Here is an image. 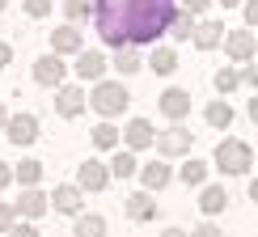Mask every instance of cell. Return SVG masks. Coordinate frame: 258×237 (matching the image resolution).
<instances>
[{
  "mask_svg": "<svg viewBox=\"0 0 258 237\" xmlns=\"http://www.w3.org/2000/svg\"><path fill=\"white\" fill-rule=\"evenodd\" d=\"M178 0H93V26L110 47H140L169 34Z\"/></svg>",
  "mask_w": 258,
  "mask_h": 237,
  "instance_id": "1",
  "label": "cell"
},
{
  "mask_svg": "<svg viewBox=\"0 0 258 237\" xmlns=\"http://www.w3.org/2000/svg\"><path fill=\"white\" fill-rule=\"evenodd\" d=\"M127 102H132V93H127L119 81H98V85H93V93H89V106H93L102 118L123 114V110H127Z\"/></svg>",
  "mask_w": 258,
  "mask_h": 237,
  "instance_id": "2",
  "label": "cell"
},
{
  "mask_svg": "<svg viewBox=\"0 0 258 237\" xmlns=\"http://www.w3.org/2000/svg\"><path fill=\"white\" fill-rule=\"evenodd\" d=\"M216 165L224 169V174H250V165H254V148L245 144V140H220L216 144Z\"/></svg>",
  "mask_w": 258,
  "mask_h": 237,
  "instance_id": "3",
  "label": "cell"
},
{
  "mask_svg": "<svg viewBox=\"0 0 258 237\" xmlns=\"http://www.w3.org/2000/svg\"><path fill=\"white\" fill-rule=\"evenodd\" d=\"M190 140L195 136H190L182 123H174L169 132H157V153L161 157H182V153H190Z\"/></svg>",
  "mask_w": 258,
  "mask_h": 237,
  "instance_id": "4",
  "label": "cell"
},
{
  "mask_svg": "<svg viewBox=\"0 0 258 237\" xmlns=\"http://www.w3.org/2000/svg\"><path fill=\"white\" fill-rule=\"evenodd\" d=\"M5 136H9V144H17V148L34 144V140H38V118L34 114H13L5 123Z\"/></svg>",
  "mask_w": 258,
  "mask_h": 237,
  "instance_id": "5",
  "label": "cell"
},
{
  "mask_svg": "<svg viewBox=\"0 0 258 237\" xmlns=\"http://www.w3.org/2000/svg\"><path fill=\"white\" fill-rule=\"evenodd\" d=\"M224 51H229V60L245 64L250 55H258V38L250 30H224Z\"/></svg>",
  "mask_w": 258,
  "mask_h": 237,
  "instance_id": "6",
  "label": "cell"
},
{
  "mask_svg": "<svg viewBox=\"0 0 258 237\" xmlns=\"http://www.w3.org/2000/svg\"><path fill=\"white\" fill-rule=\"evenodd\" d=\"M63 77H68V68H63V55H55V51H51V55H42V60H34V81L38 85H63Z\"/></svg>",
  "mask_w": 258,
  "mask_h": 237,
  "instance_id": "7",
  "label": "cell"
},
{
  "mask_svg": "<svg viewBox=\"0 0 258 237\" xmlns=\"http://www.w3.org/2000/svg\"><path fill=\"white\" fill-rule=\"evenodd\" d=\"M106 182H110V169H106L102 161H85L77 169V187L81 191H106Z\"/></svg>",
  "mask_w": 258,
  "mask_h": 237,
  "instance_id": "8",
  "label": "cell"
},
{
  "mask_svg": "<svg viewBox=\"0 0 258 237\" xmlns=\"http://www.w3.org/2000/svg\"><path fill=\"white\" fill-rule=\"evenodd\" d=\"M161 114L174 118V123H182V118L190 114V93L186 89H165L161 93Z\"/></svg>",
  "mask_w": 258,
  "mask_h": 237,
  "instance_id": "9",
  "label": "cell"
},
{
  "mask_svg": "<svg viewBox=\"0 0 258 237\" xmlns=\"http://www.w3.org/2000/svg\"><path fill=\"white\" fill-rule=\"evenodd\" d=\"M55 110L63 118H77L85 110V89H81V85H63V89L55 93Z\"/></svg>",
  "mask_w": 258,
  "mask_h": 237,
  "instance_id": "10",
  "label": "cell"
},
{
  "mask_svg": "<svg viewBox=\"0 0 258 237\" xmlns=\"http://www.w3.org/2000/svg\"><path fill=\"white\" fill-rule=\"evenodd\" d=\"M51 51H55V55H81L85 42L77 34V26H59L55 34H51Z\"/></svg>",
  "mask_w": 258,
  "mask_h": 237,
  "instance_id": "11",
  "label": "cell"
},
{
  "mask_svg": "<svg viewBox=\"0 0 258 237\" xmlns=\"http://www.w3.org/2000/svg\"><path fill=\"white\" fill-rule=\"evenodd\" d=\"M123 208H127V216H132L136 224H148V220L157 216V203H153V195H148V191H136V195H127Z\"/></svg>",
  "mask_w": 258,
  "mask_h": 237,
  "instance_id": "12",
  "label": "cell"
},
{
  "mask_svg": "<svg viewBox=\"0 0 258 237\" xmlns=\"http://www.w3.org/2000/svg\"><path fill=\"white\" fill-rule=\"evenodd\" d=\"M123 140H127V148H148V144H157V132H153V123L148 118H132L127 123V132H123Z\"/></svg>",
  "mask_w": 258,
  "mask_h": 237,
  "instance_id": "13",
  "label": "cell"
},
{
  "mask_svg": "<svg viewBox=\"0 0 258 237\" xmlns=\"http://www.w3.org/2000/svg\"><path fill=\"white\" fill-rule=\"evenodd\" d=\"M72 72H77L81 81H102L106 55H102V51H81V55H77V68H72Z\"/></svg>",
  "mask_w": 258,
  "mask_h": 237,
  "instance_id": "14",
  "label": "cell"
},
{
  "mask_svg": "<svg viewBox=\"0 0 258 237\" xmlns=\"http://www.w3.org/2000/svg\"><path fill=\"white\" fill-rule=\"evenodd\" d=\"M190 38H195L199 51H212V47H220V42H224V26H220V21H199Z\"/></svg>",
  "mask_w": 258,
  "mask_h": 237,
  "instance_id": "15",
  "label": "cell"
},
{
  "mask_svg": "<svg viewBox=\"0 0 258 237\" xmlns=\"http://www.w3.org/2000/svg\"><path fill=\"white\" fill-rule=\"evenodd\" d=\"M51 203H55V212H68V216H77L81 203H85V191H81V187H55Z\"/></svg>",
  "mask_w": 258,
  "mask_h": 237,
  "instance_id": "16",
  "label": "cell"
},
{
  "mask_svg": "<svg viewBox=\"0 0 258 237\" xmlns=\"http://www.w3.org/2000/svg\"><path fill=\"white\" fill-rule=\"evenodd\" d=\"M169 165L165 161H148L144 169H140V182H144V191H161V187H169Z\"/></svg>",
  "mask_w": 258,
  "mask_h": 237,
  "instance_id": "17",
  "label": "cell"
},
{
  "mask_svg": "<svg viewBox=\"0 0 258 237\" xmlns=\"http://www.w3.org/2000/svg\"><path fill=\"white\" fill-rule=\"evenodd\" d=\"M47 203H51V199H47V195H42V191H34V187H30V191H26V195H21V199L13 203V208L21 212V216H30V220H38V216H42V212H47Z\"/></svg>",
  "mask_w": 258,
  "mask_h": 237,
  "instance_id": "18",
  "label": "cell"
},
{
  "mask_svg": "<svg viewBox=\"0 0 258 237\" xmlns=\"http://www.w3.org/2000/svg\"><path fill=\"white\" fill-rule=\"evenodd\" d=\"M199 208H203V216H220V212L229 208V195H224V187H203Z\"/></svg>",
  "mask_w": 258,
  "mask_h": 237,
  "instance_id": "19",
  "label": "cell"
},
{
  "mask_svg": "<svg viewBox=\"0 0 258 237\" xmlns=\"http://www.w3.org/2000/svg\"><path fill=\"white\" fill-rule=\"evenodd\" d=\"M190 34H195V13H186V9H178V13H174V21H169V38L186 42Z\"/></svg>",
  "mask_w": 258,
  "mask_h": 237,
  "instance_id": "20",
  "label": "cell"
},
{
  "mask_svg": "<svg viewBox=\"0 0 258 237\" xmlns=\"http://www.w3.org/2000/svg\"><path fill=\"white\" fill-rule=\"evenodd\" d=\"M148 68H153L157 77H169V72H178V55H174V47H157Z\"/></svg>",
  "mask_w": 258,
  "mask_h": 237,
  "instance_id": "21",
  "label": "cell"
},
{
  "mask_svg": "<svg viewBox=\"0 0 258 237\" xmlns=\"http://www.w3.org/2000/svg\"><path fill=\"white\" fill-rule=\"evenodd\" d=\"M106 169H110V178H132L136 174V157H132V148H119V153H114V161H110V165H106Z\"/></svg>",
  "mask_w": 258,
  "mask_h": 237,
  "instance_id": "22",
  "label": "cell"
},
{
  "mask_svg": "<svg viewBox=\"0 0 258 237\" xmlns=\"http://www.w3.org/2000/svg\"><path fill=\"white\" fill-rule=\"evenodd\" d=\"M178 182H186V187H203V182H208V165H203V161H195V157H190L186 165L178 169Z\"/></svg>",
  "mask_w": 258,
  "mask_h": 237,
  "instance_id": "23",
  "label": "cell"
},
{
  "mask_svg": "<svg viewBox=\"0 0 258 237\" xmlns=\"http://www.w3.org/2000/svg\"><path fill=\"white\" fill-rule=\"evenodd\" d=\"M114 68H119L123 77L140 72V55H136V47H114Z\"/></svg>",
  "mask_w": 258,
  "mask_h": 237,
  "instance_id": "24",
  "label": "cell"
},
{
  "mask_svg": "<svg viewBox=\"0 0 258 237\" xmlns=\"http://www.w3.org/2000/svg\"><path fill=\"white\" fill-rule=\"evenodd\" d=\"M13 178L21 182V187H34V182L42 178V161H21V165H13Z\"/></svg>",
  "mask_w": 258,
  "mask_h": 237,
  "instance_id": "25",
  "label": "cell"
},
{
  "mask_svg": "<svg viewBox=\"0 0 258 237\" xmlns=\"http://www.w3.org/2000/svg\"><path fill=\"white\" fill-rule=\"evenodd\" d=\"M119 127H114V123H98V127H93V144H98V148H114V144H119Z\"/></svg>",
  "mask_w": 258,
  "mask_h": 237,
  "instance_id": "26",
  "label": "cell"
},
{
  "mask_svg": "<svg viewBox=\"0 0 258 237\" xmlns=\"http://www.w3.org/2000/svg\"><path fill=\"white\" fill-rule=\"evenodd\" d=\"M77 237H106V220L102 216H81L77 220Z\"/></svg>",
  "mask_w": 258,
  "mask_h": 237,
  "instance_id": "27",
  "label": "cell"
},
{
  "mask_svg": "<svg viewBox=\"0 0 258 237\" xmlns=\"http://www.w3.org/2000/svg\"><path fill=\"white\" fill-rule=\"evenodd\" d=\"M208 123H212V127H229V123H233V106H229V102H212V106H208Z\"/></svg>",
  "mask_w": 258,
  "mask_h": 237,
  "instance_id": "28",
  "label": "cell"
},
{
  "mask_svg": "<svg viewBox=\"0 0 258 237\" xmlns=\"http://www.w3.org/2000/svg\"><path fill=\"white\" fill-rule=\"evenodd\" d=\"M63 13H68V21H85L93 13V0H63Z\"/></svg>",
  "mask_w": 258,
  "mask_h": 237,
  "instance_id": "29",
  "label": "cell"
},
{
  "mask_svg": "<svg viewBox=\"0 0 258 237\" xmlns=\"http://www.w3.org/2000/svg\"><path fill=\"white\" fill-rule=\"evenodd\" d=\"M237 85H241V72H233V68H220V72H216V89H220V93H233Z\"/></svg>",
  "mask_w": 258,
  "mask_h": 237,
  "instance_id": "30",
  "label": "cell"
},
{
  "mask_svg": "<svg viewBox=\"0 0 258 237\" xmlns=\"http://www.w3.org/2000/svg\"><path fill=\"white\" fill-rule=\"evenodd\" d=\"M13 216H17V208H13V203H0V233H9V229H13Z\"/></svg>",
  "mask_w": 258,
  "mask_h": 237,
  "instance_id": "31",
  "label": "cell"
},
{
  "mask_svg": "<svg viewBox=\"0 0 258 237\" xmlns=\"http://www.w3.org/2000/svg\"><path fill=\"white\" fill-rule=\"evenodd\" d=\"M26 13L30 17H47L51 13V0H26Z\"/></svg>",
  "mask_w": 258,
  "mask_h": 237,
  "instance_id": "32",
  "label": "cell"
},
{
  "mask_svg": "<svg viewBox=\"0 0 258 237\" xmlns=\"http://www.w3.org/2000/svg\"><path fill=\"white\" fill-rule=\"evenodd\" d=\"M190 237H224V233H220V224H212V220H203V224H199V229L190 233Z\"/></svg>",
  "mask_w": 258,
  "mask_h": 237,
  "instance_id": "33",
  "label": "cell"
},
{
  "mask_svg": "<svg viewBox=\"0 0 258 237\" xmlns=\"http://www.w3.org/2000/svg\"><path fill=\"white\" fill-rule=\"evenodd\" d=\"M208 5H212V0H182V9H186V13H195V17L208 13Z\"/></svg>",
  "mask_w": 258,
  "mask_h": 237,
  "instance_id": "34",
  "label": "cell"
},
{
  "mask_svg": "<svg viewBox=\"0 0 258 237\" xmlns=\"http://www.w3.org/2000/svg\"><path fill=\"white\" fill-rule=\"evenodd\" d=\"M9 237H38V229H30V224H13Z\"/></svg>",
  "mask_w": 258,
  "mask_h": 237,
  "instance_id": "35",
  "label": "cell"
},
{
  "mask_svg": "<svg viewBox=\"0 0 258 237\" xmlns=\"http://www.w3.org/2000/svg\"><path fill=\"white\" fill-rule=\"evenodd\" d=\"M245 26H258V0H250V5H245Z\"/></svg>",
  "mask_w": 258,
  "mask_h": 237,
  "instance_id": "36",
  "label": "cell"
},
{
  "mask_svg": "<svg viewBox=\"0 0 258 237\" xmlns=\"http://www.w3.org/2000/svg\"><path fill=\"white\" fill-rule=\"evenodd\" d=\"M9 182H13V165H5V161H0V187H9Z\"/></svg>",
  "mask_w": 258,
  "mask_h": 237,
  "instance_id": "37",
  "label": "cell"
},
{
  "mask_svg": "<svg viewBox=\"0 0 258 237\" xmlns=\"http://www.w3.org/2000/svg\"><path fill=\"white\" fill-rule=\"evenodd\" d=\"M9 60H13V47H9V42H0V68H9Z\"/></svg>",
  "mask_w": 258,
  "mask_h": 237,
  "instance_id": "38",
  "label": "cell"
},
{
  "mask_svg": "<svg viewBox=\"0 0 258 237\" xmlns=\"http://www.w3.org/2000/svg\"><path fill=\"white\" fill-rule=\"evenodd\" d=\"M241 81H245V85H258V68H245V72H241Z\"/></svg>",
  "mask_w": 258,
  "mask_h": 237,
  "instance_id": "39",
  "label": "cell"
},
{
  "mask_svg": "<svg viewBox=\"0 0 258 237\" xmlns=\"http://www.w3.org/2000/svg\"><path fill=\"white\" fill-rule=\"evenodd\" d=\"M250 118H254V123H258V93H254V98H250Z\"/></svg>",
  "mask_w": 258,
  "mask_h": 237,
  "instance_id": "40",
  "label": "cell"
},
{
  "mask_svg": "<svg viewBox=\"0 0 258 237\" xmlns=\"http://www.w3.org/2000/svg\"><path fill=\"white\" fill-rule=\"evenodd\" d=\"M161 237H190V233H182V229H165Z\"/></svg>",
  "mask_w": 258,
  "mask_h": 237,
  "instance_id": "41",
  "label": "cell"
},
{
  "mask_svg": "<svg viewBox=\"0 0 258 237\" xmlns=\"http://www.w3.org/2000/svg\"><path fill=\"white\" fill-rule=\"evenodd\" d=\"M250 199H254V203H258V178H254V182H250Z\"/></svg>",
  "mask_w": 258,
  "mask_h": 237,
  "instance_id": "42",
  "label": "cell"
},
{
  "mask_svg": "<svg viewBox=\"0 0 258 237\" xmlns=\"http://www.w3.org/2000/svg\"><path fill=\"white\" fill-rule=\"evenodd\" d=\"M220 5H224V9H233V5H241V0H220Z\"/></svg>",
  "mask_w": 258,
  "mask_h": 237,
  "instance_id": "43",
  "label": "cell"
},
{
  "mask_svg": "<svg viewBox=\"0 0 258 237\" xmlns=\"http://www.w3.org/2000/svg\"><path fill=\"white\" fill-rule=\"evenodd\" d=\"M5 123H9V114H5V106H0V127H5Z\"/></svg>",
  "mask_w": 258,
  "mask_h": 237,
  "instance_id": "44",
  "label": "cell"
},
{
  "mask_svg": "<svg viewBox=\"0 0 258 237\" xmlns=\"http://www.w3.org/2000/svg\"><path fill=\"white\" fill-rule=\"evenodd\" d=\"M5 5H9V0H0V13H5Z\"/></svg>",
  "mask_w": 258,
  "mask_h": 237,
  "instance_id": "45",
  "label": "cell"
}]
</instances>
